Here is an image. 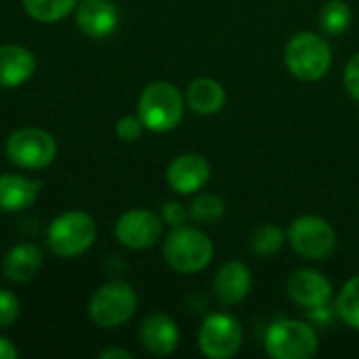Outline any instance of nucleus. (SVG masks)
Returning a JSON list of instances; mask_svg holds the SVG:
<instances>
[{"label": "nucleus", "mask_w": 359, "mask_h": 359, "mask_svg": "<svg viewBox=\"0 0 359 359\" xmlns=\"http://www.w3.org/2000/svg\"><path fill=\"white\" fill-rule=\"evenodd\" d=\"M137 111L145 128L154 133H168L177 128L183 120L185 97L175 84L166 80H156L143 88Z\"/></svg>", "instance_id": "obj_1"}, {"label": "nucleus", "mask_w": 359, "mask_h": 359, "mask_svg": "<svg viewBox=\"0 0 359 359\" xmlns=\"http://www.w3.org/2000/svg\"><path fill=\"white\" fill-rule=\"evenodd\" d=\"M215 257L212 240L198 227H172L164 242V259L179 273H200Z\"/></svg>", "instance_id": "obj_2"}, {"label": "nucleus", "mask_w": 359, "mask_h": 359, "mask_svg": "<svg viewBox=\"0 0 359 359\" xmlns=\"http://www.w3.org/2000/svg\"><path fill=\"white\" fill-rule=\"evenodd\" d=\"M284 61L294 78L303 82H316L328 74L332 65V48L320 34L299 32L288 40L284 48Z\"/></svg>", "instance_id": "obj_3"}, {"label": "nucleus", "mask_w": 359, "mask_h": 359, "mask_svg": "<svg viewBox=\"0 0 359 359\" xmlns=\"http://www.w3.org/2000/svg\"><path fill=\"white\" fill-rule=\"evenodd\" d=\"M318 349L316 328L301 320H278L265 332V351L273 359H309Z\"/></svg>", "instance_id": "obj_4"}, {"label": "nucleus", "mask_w": 359, "mask_h": 359, "mask_svg": "<svg viewBox=\"0 0 359 359\" xmlns=\"http://www.w3.org/2000/svg\"><path fill=\"white\" fill-rule=\"evenodd\" d=\"M97 238V225L90 215L69 210L59 215L46 231L48 248L63 259H74L86 252Z\"/></svg>", "instance_id": "obj_5"}, {"label": "nucleus", "mask_w": 359, "mask_h": 359, "mask_svg": "<svg viewBox=\"0 0 359 359\" xmlns=\"http://www.w3.org/2000/svg\"><path fill=\"white\" fill-rule=\"evenodd\" d=\"M286 242L309 261H326L337 250V231L318 215H303L286 229Z\"/></svg>", "instance_id": "obj_6"}, {"label": "nucleus", "mask_w": 359, "mask_h": 359, "mask_svg": "<svg viewBox=\"0 0 359 359\" xmlns=\"http://www.w3.org/2000/svg\"><path fill=\"white\" fill-rule=\"evenodd\" d=\"M137 309V292L126 282H109L101 286L90 303L88 316L101 328H118L126 324Z\"/></svg>", "instance_id": "obj_7"}, {"label": "nucleus", "mask_w": 359, "mask_h": 359, "mask_svg": "<svg viewBox=\"0 0 359 359\" xmlns=\"http://www.w3.org/2000/svg\"><path fill=\"white\" fill-rule=\"evenodd\" d=\"M6 156L19 168L38 170L55 160L57 143L42 128H19L6 141Z\"/></svg>", "instance_id": "obj_8"}, {"label": "nucleus", "mask_w": 359, "mask_h": 359, "mask_svg": "<svg viewBox=\"0 0 359 359\" xmlns=\"http://www.w3.org/2000/svg\"><path fill=\"white\" fill-rule=\"evenodd\" d=\"M242 339L244 332L240 322L233 316L221 311L206 316L198 332L200 351L210 359L233 358L242 347Z\"/></svg>", "instance_id": "obj_9"}, {"label": "nucleus", "mask_w": 359, "mask_h": 359, "mask_svg": "<svg viewBox=\"0 0 359 359\" xmlns=\"http://www.w3.org/2000/svg\"><path fill=\"white\" fill-rule=\"evenodd\" d=\"M162 217L147 208H133L116 223V240L130 250L151 248L162 236Z\"/></svg>", "instance_id": "obj_10"}, {"label": "nucleus", "mask_w": 359, "mask_h": 359, "mask_svg": "<svg viewBox=\"0 0 359 359\" xmlns=\"http://www.w3.org/2000/svg\"><path fill=\"white\" fill-rule=\"evenodd\" d=\"M286 292L290 297V301L303 309H313L320 305L330 303L334 288L332 282L318 269H297L294 273H290L288 282H286Z\"/></svg>", "instance_id": "obj_11"}, {"label": "nucleus", "mask_w": 359, "mask_h": 359, "mask_svg": "<svg viewBox=\"0 0 359 359\" xmlns=\"http://www.w3.org/2000/svg\"><path fill=\"white\" fill-rule=\"evenodd\" d=\"M210 172V162L202 154H181L168 164L166 181L179 196H191L204 189Z\"/></svg>", "instance_id": "obj_12"}, {"label": "nucleus", "mask_w": 359, "mask_h": 359, "mask_svg": "<svg viewBox=\"0 0 359 359\" xmlns=\"http://www.w3.org/2000/svg\"><path fill=\"white\" fill-rule=\"evenodd\" d=\"M250 288H252V273L246 263L236 259L223 263L212 282L217 301L227 307L240 305L248 297Z\"/></svg>", "instance_id": "obj_13"}, {"label": "nucleus", "mask_w": 359, "mask_h": 359, "mask_svg": "<svg viewBox=\"0 0 359 359\" xmlns=\"http://www.w3.org/2000/svg\"><path fill=\"white\" fill-rule=\"evenodd\" d=\"M141 347L156 358H166L179 347V326L166 313L149 316L139 330Z\"/></svg>", "instance_id": "obj_14"}, {"label": "nucleus", "mask_w": 359, "mask_h": 359, "mask_svg": "<svg viewBox=\"0 0 359 359\" xmlns=\"http://www.w3.org/2000/svg\"><path fill=\"white\" fill-rule=\"evenodd\" d=\"M118 8L107 0H84L76 11L78 27L90 38H105L118 27Z\"/></svg>", "instance_id": "obj_15"}, {"label": "nucleus", "mask_w": 359, "mask_h": 359, "mask_svg": "<svg viewBox=\"0 0 359 359\" xmlns=\"http://www.w3.org/2000/svg\"><path fill=\"white\" fill-rule=\"evenodd\" d=\"M185 103L198 116H215L225 107L227 93L221 82H217L215 78L202 76L189 82L185 90Z\"/></svg>", "instance_id": "obj_16"}, {"label": "nucleus", "mask_w": 359, "mask_h": 359, "mask_svg": "<svg viewBox=\"0 0 359 359\" xmlns=\"http://www.w3.org/2000/svg\"><path fill=\"white\" fill-rule=\"evenodd\" d=\"M36 69L34 55L19 44L0 46V86L15 88L32 78Z\"/></svg>", "instance_id": "obj_17"}, {"label": "nucleus", "mask_w": 359, "mask_h": 359, "mask_svg": "<svg viewBox=\"0 0 359 359\" xmlns=\"http://www.w3.org/2000/svg\"><path fill=\"white\" fill-rule=\"evenodd\" d=\"M40 183L19 175H0V210L17 212L34 204Z\"/></svg>", "instance_id": "obj_18"}, {"label": "nucleus", "mask_w": 359, "mask_h": 359, "mask_svg": "<svg viewBox=\"0 0 359 359\" xmlns=\"http://www.w3.org/2000/svg\"><path fill=\"white\" fill-rule=\"evenodd\" d=\"M40 267H42L40 248L34 244H19V246L11 248L8 255L4 257L2 271L8 282L23 284V282H29L40 271Z\"/></svg>", "instance_id": "obj_19"}, {"label": "nucleus", "mask_w": 359, "mask_h": 359, "mask_svg": "<svg viewBox=\"0 0 359 359\" xmlns=\"http://www.w3.org/2000/svg\"><path fill=\"white\" fill-rule=\"evenodd\" d=\"M187 212H189V219L198 225H215L225 217L227 204L217 194H200L191 200Z\"/></svg>", "instance_id": "obj_20"}, {"label": "nucleus", "mask_w": 359, "mask_h": 359, "mask_svg": "<svg viewBox=\"0 0 359 359\" xmlns=\"http://www.w3.org/2000/svg\"><path fill=\"white\" fill-rule=\"evenodd\" d=\"M353 13L345 0H328L320 11V25L328 36H341L351 27Z\"/></svg>", "instance_id": "obj_21"}, {"label": "nucleus", "mask_w": 359, "mask_h": 359, "mask_svg": "<svg viewBox=\"0 0 359 359\" xmlns=\"http://www.w3.org/2000/svg\"><path fill=\"white\" fill-rule=\"evenodd\" d=\"M286 244V229L265 223L259 225L250 236V250L257 257H273Z\"/></svg>", "instance_id": "obj_22"}, {"label": "nucleus", "mask_w": 359, "mask_h": 359, "mask_svg": "<svg viewBox=\"0 0 359 359\" xmlns=\"http://www.w3.org/2000/svg\"><path fill=\"white\" fill-rule=\"evenodd\" d=\"M76 2L78 0H23V8L32 19L40 23H55L69 15Z\"/></svg>", "instance_id": "obj_23"}, {"label": "nucleus", "mask_w": 359, "mask_h": 359, "mask_svg": "<svg viewBox=\"0 0 359 359\" xmlns=\"http://www.w3.org/2000/svg\"><path fill=\"white\" fill-rule=\"evenodd\" d=\"M337 316L353 330H359V273L345 282L334 303Z\"/></svg>", "instance_id": "obj_24"}, {"label": "nucleus", "mask_w": 359, "mask_h": 359, "mask_svg": "<svg viewBox=\"0 0 359 359\" xmlns=\"http://www.w3.org/2000/svg\"><path fill=\"white\" fill-rule=\"evenodd\" d=\"M143 122L139 116H122L118 122H116V135L124 141V143H133L141 137L143 133Z\"/></svg>", "instance_id": "obj_25"}, {"label": "nucleus", "mask_w": 359, "mask_h": 359, "mask_svg": "<svg viewBox=\"0 0 359 359\" xmlns=\"http://www.w3.org/2000/svg\"><path fill=\"white\" fill-rule=\"evenodd\" d=\"M19 316V299L11 290H0V328H8Z\"/></svg>", "instance_id": "obj_26"}, {"label": "nucleus", "mask_w": 359, "mask_h": 359, "mask_svg": "<svg viewBox=\"0 0 359 359\" xmlns=\"http://www.w3.org/2000/svg\"><path fill=\"white\" fill-rule=\"evenodd\" d=\"M343 80H345V88L347 93L355 99L359 103V53H355L349 61H347V67H345V74H343Z\"/></svg>", "instance_id": "obj_27"}, {"label": "nucleus", "mask_w": 359, "mask_h": 359, "mask_svg": "<svg viewBox=\"0 0 359 359\" xmlns=\"http://www.w3.org/2000/svg\"><path fill=\"white\" fill-rule=\"evenodd\" d=\"M187 217H189V212H187L185 206L179 204V202H166V204L162 206V221L168 223L170 227L185 225Z\"/></svg>", "instance_id": "obj_28"}, {"label": "nucleus", "mask_w": 359, "mask_h": 359, "mask_svg": "<svg viewBox=\"0 0 359 359\" xmlns=\"http://www.w3.org/2000/svg\"><path fill=\"white\" fill-rule=\"evenodd\" d=\"M17 355H19L17 347L8 339L0 337V359H17Z\"/></svg>", "instance_id": "obj_29"}, {"label": "nucleus", "mask_w": 359, "mask_h": 359, "mask_svg": "<svg viewBox=\"0 0 359 359\" xmlns=\"http://www.w3.org/2000/svg\"><path fill=\"white\" fill-rule=\"evenodd\" d=\"M101 359H130L133 355L128 351H122V349H107V351H101L99 353Z\"/></svg>", "instance_id": "obj_30"}]
</instances>
